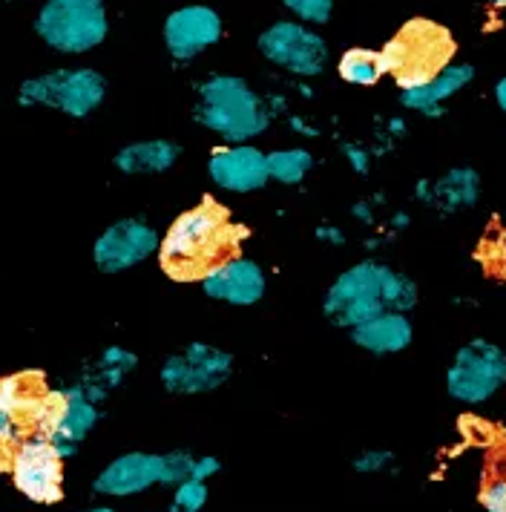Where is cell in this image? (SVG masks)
Here are the masks:
<instances>
[{
    "label": "cell",
    "instance_id": "cell-34",
    "mask_svg": "<svg viewBox=\"0 0 506 512\" xmlns=\"http://www.w3.org/2000/svg\"><path fill=\"white\" fill-rule=\"evenodd\" d=\"M386 136H389L391 141L403 139V136H406V121H403V118H389V121H386Z\"/></svg>",
    "mask_w": 506,
    "mask_h": 512
},
{
    "label": "cell",
    "instance_id": "cell-36",
    "mask_svg": "<svg viewBox=\"0 0 506 512\" xmlns=\"http://www.w3.org/2000/svg\"><path fill=\"white\" fill-rule=\"evenodd\" d=\"M291 127H294L297 133H305L308 139H314V136H317V130H314V127H308V124H305L302 118H291Z\"/></svg>",
    "mask_w": 506,
    "mask_h": 512
},
{
    "label": "cell",
    "instance_id": "cell-12",
    "mask_svg": "<svg viewBox=\"0 0 506 512\" xmlns=\"http://www.w3.org/2000/svg\"><path fill=\"white\" fill-rule=\"evenodd\" d=\"M222 35H225L222 15L205 3H187V6L173 9L161 26L164 49L179 64L196 61L202 52L216 47L222 41Z\"/></svg>",
    "mask_w": 506,
    "mask_h": 512
},
{
    "label": "cell",
    "instance_id": "cell-35",
    "mask_svg": "<svg viewBox=\"0 0 506 512\" xmlns=\"http://www.w3.org/2000/svg\"><path fill=\"white\" fill-rule=\"evenodd\" d=\"M495 104H498V110L506 116V75H501L498 84H495Z\"/></svg>",
    "mask_w": 506,
    "mask_h": 512
},
{
    "label": "cell",
    "instance_id": "cell-23",
    "mask_svg": "<svg viewBox=\"0 0 506 512\" xmlns=\"http://www.w3.org/2000/svg\"><path fill=\"white\" fill-rule=\"evenodd\" d=\"M337 75L351 87H374L383 78L380 52L368 47L345 49L340 61H337Z\"/></svg>",
    "mask_w": 506,
    "mask_h": 512
},
{
    "label": "cell",
    "instance_id": "cell-25",
    "mask_svg": "<svg viewBox=\"0 0 506 512\" xmlns=\"http://www.w3.org/2000/svg\"><path fill=\"white\" fill-rule=\"evenodd\" d=\"M337 0H282V6L294 15V21L305 26H325L334 15Z\"/></svg>",
    "mask_w": 506,
    "mask_h": 512
},
{
    "label": "cell",
    "instance_id": "cell-4",
    "mask_svg": "<svg viewBox=\"0 0 506 512\" xmlns=\"http://www.w3.org/2000/svg\"><path fill=\"white\" fill-rule=\"evenodd\" d=\"M32 29L58 55H87L110 35L107 0H41Z\"/></svg>",
    "mask_w": 506,
    "mask_h": 512
},
{
    "label": "cell",
    "instance_id": "cell-21",
    "mask_svg": "<svg viewBox=\"0 0 506 512\" xmlns=\"http://www.w3.org/2000/svg\"><path fill=\"white\" fill-rule=\"evenodd\" d=\"M136 366L138 357L133 351L124 349V346H107V349L95 357L90 372L78 380V386H81V392L87 395V400L101 406V400L110 395L113 389H118V386L127 380V374L133 372Z\"/></svg>",
    "mask_w": 506,
    "mask_h": 512
},
{
    "label": "cell",
    "instance_id": "cell-15",
    "mask_svg": "<svg viewBox=\"0 0 506 512\" xmlns=\"http://www.w3.org/2000/svg\"><path fill=\"white\" fill-rule=\"evenodd\" d=\"M481 173L475 167H449L437 179H420L414 185V202L437 210L440 216H455L481 202Z\"/></svg>",
    "mask_w": 506,
    "mask_h": 512
},
{
    "label": "cell",
    "instance_id": "cell-9",
    "mask_svg": "<svg viewBox=\"0 0 506 512\" xmlns=\"http://www.w3.org/2000/svg\"><path fill=\"white\" fill-rule=\"evenodd\" d=\"M9 478L12 487L38 507H55L64 501V458L41 435H23L12 446Z\"/></svg>",
    "mask_w": 506,
    "mask_h": 512
},
{
    "label": "cell",
    "instance_id": "cell-16",
    "mask_svg": "<svg viewBox=\"0 0 506 512\" xmlns=\"http://www.w3.org/2000/svg\"><path fill=\"white\" fill-rule=\"evenodd\" d=\"M156 484H161V455L124 452L95 475L92 492L101 498H133Z\"/></svg>",
    "mask_w": 506,
    "mask_h": 512
},
{
    "label": "cell",
    "instance_id": "cell-32",
    "mask_svg": "<svg viewBox=\"0 0 506 512\" xmlns=\"http://www.w3.org/2000/svg\"><path fill=\"white\" fill-rule=\"evenodd\" d=\"M314 236L320 239V242H325V245H343L345 242V233L337 228V225H320L317 231H314Z\"/></svg>",
    "mask_w": 506,
    "mask_h": 512
},
{
    "label": "cell",
    "instance_id": "cell-5",
    "mask_svg": "<svg viewBox=\"0 0 506 512\" xmlns=\"http://www.w3.org/2000/svg\"><path fill=\"white\" fill-rule=\"evenodd\" d=\"M107 78L92 67H55L23 78L18 104L26 110H55L61 116L90 118L107 101Z\"/></svg>",
    "mask_w": 506,
    "mask_h": 512
},
{
    "label": "cell",
    "instance_id": "cell-6",
    "mask_svg": "<svg viewBox=\"0 0 506 512\" xmlns=\"http://www.w3.org/2000/svg\"><path fill=\"white\" fill-rule=\"evenodd\" d=\"M391 265L377 259H363L345 268L337 280L328 285L322 314L340 328H357L371 317L386 311V280Z\"/></svg>",
    "mask_w": 506,
    "mask_h": 512
},
{
    "label": "cell",
    "instance_id": "cell-27",
    "mask_svg": "<svg viewBox=\"0 0 506 512\" xmlns=\"http://www.w3.org/2000/svg\"><path fill=\"white\" fill-rule=\"evenodd\" d=\"M207 504V484L205 481H184L173 489L170 512H202Z\"/></svg>",
    "mask_w": 506,
    "mask_h": 512
},
{
    "label": "cell",
    "instance_id": "cell-33",
    "mask_svg": "<svg viewBox=\"0 0 506 512\" xmlns=\"http://www.w3.org/2000/svg\"><path fill=\"white\" fill-rule=\"evenodd\" d=\"M351 216H354L357 222L368 225V222H374V205H371L368 199H363V202H357V205L351 208Z\"/></svg>",
    "mask_w": 506,
    "mask_h": 512
},
{
    "label": "cell",
    "instance_id": "cell-38",
    "mask_svg": "<svg viewBox=\"0 0 506 512\" xmlns=\"http://www.w3.org/2000/svg\"><path fill=\"white\" fill-rule=\"evenodd\" d=\"M495 3H506V0H495Z\"/></svg>",
    "mask_w": 506,
    "mask_h": 512
},
{
    "label": "cell",
    "instance_id": "cell-22",
    "mask_svg": "<svg viewBox=\"0 0 506 512\" xmlns=\"http://www.w3.org/2000/svg\"><path fill=\"white\" fill-rule=\"evenodd\" d=\"M32 395L35 386H29V377H0V446H15L23 438V415L29 409Z\"/></svg>",
    "mask_w": 506,
    "mask_h": 512
},
{
    "label": "cell",
    "instance_id": "cell-8",
    "mask_svg": "<svg viewBox=\"0 0 506 512\" xmlns=\"http://www.w3.org/2000/svg\"><path fill=\"white\" fill-rule=\"evenodd\" d=\"M256 49L271 67L294 78H317L331 61L328 41L314 26L299 24L294 18L265 26L256 38Z\"/></svg>",
    "mask_w": 506,
    "mask_h": 512
},
{
    "label": "cell",
    "instance_id": "cell-24",
    "mask_svg": "<svg viewBox=\"0 0 506 512\" xmlns=\"http://www.w3.org/2000/svg\"><path fill=\"white\" fill-rule=\"evenodd\" d=\"M314 170V156L305 147H279L268 153V176L279 185H302L305 176Z\"/></svg>",
    "mask_w": 506,
    "mask_h": 512
},
{
    "label": "cell",
    "instance_id": "cell-10",
    "mask_svg": "<svg viewBox=\"0 0 506 512\" xmlns=\"http://www.w3.org/2000/svg\"><path fill=\"white\" fill-rule=\"evenodd\" d=\"M233 374L230 351L210 343H190L161 363V386L170 395H207L225 386Z\"/></svg>",
    "mask_w": 506,
    "mask_h": 512
},
{
    "label": "cell",
    "instance_id": "cell-18",
    "mask_svg": "<svg viewBox=\"0 0 506 512\" xmlns=\"http://www.w3.org/2000/svg\"><path fill=\"white\" fill-rule=\"evenodd\" d=\"M475 81V67L466 61H455L446 70L440 72L437 78H432L426 87L420 90H409L400 93V104L412 113H420L426 118H440L446 113V101L455 98L460 90H466Z\"/></svg>",
    "mask_w": 506,
    "mask_h": 512
},
{
    "label": "cell",
    "instance_id": "cell-7",
    "mask_svg": "<svg viewBox=\"0 0 506 512\" xmlns=\"http://www.w3.org/2000/svg\"><path fill=\"white\" fill-rule=\"evenodd\" d=\"M506 386V351L498 343L475 337L463 343L449 369H446V389L449 397L463 406H483Z\"/></svg>",
    "mask_w": 506,
    "mask_h": 512
},
{
    "label": "cell",
    "instance_id": "cell-28",
    "mask_svg": "<svg viewBox=\"0 0 506 512\" xmlns=\"http://www.w3.org/2000/svg\"><path fill=\"white\" fill-rule=\"evenodd\" d=\"M478 501L483 512H506V472H495L483 481Z\"/></svg>",
    "mask_w": 506,
    "mask_h": 512
},
{
    "label": "cell",
    "instance_id": "cell-31",
    "mask_svg": "<svg viewBox=\"0 0 506 512\" xmlns=\"http://www.w3.org/2000/svg\"><path fill=\"white\" fill-rule=\"evenodd\" d=\"M219 469H222V464H219V458H213V455H202V458H196L193 461V481H210L213 475H219Z\"/></svg>",
    "mask_w": 506,
    "mask_h": 512
},
{
    "label": "cell",
    "instance_id": "cell-30",
    "mask_svg": "<svg viewBox=\"0 0 506 512\" xmlns=\"http://www.w3.org/2000/svg\"><path fill=\"white\" fill-rule=\"evenodd\" d=\"M343 156L348 167L357 173V176H368L371 173V164H374V153L368 150L366 144H354V141H348L343 144Z\"/></svg>",
    "mask_w": 506,
    "mask_h": 512
},
{
    "label": "cell",
    "instance_id": "cell-1",
    "mask_svg": "<svg viewBox=\"0 0 506 512\" xmlns=\"http://www.w3.org/2000/svg\"><path fill=\"white\" fill-rule=\"evenodd\" d=\"M245 239L248 231L230 219L228 210L205 199L173 219L161 236L159 262L173 280H202L213 265L236 256Z\"/></svg>",
    "mask_w": 506,
    "mask_h": 512
},
{
    "label": "cell",
    "instance_id": "cell-11",
    "mask_svg": "<svg viewBox=\"0 0 506 512\" xmlns=\"http://www.w3.org/2000/svg\"><path fill=\"white\" fill-rule=\"evenodd\" d=\"M159 231L138 216H124L107 225L92 242V265L101 274H124L159 254Z\"/></svg>",
    "mask_w": 506,
    "mask_h": 512
},
{
    "label": "cell",
    "instance_id": "cell-29",
    "mask_svg": "<svg viewBox=\"0 0 506 512\" xmlns=\"http://www.w3.org/2000/svg\"><path fill=\"white\" fill-rule=\"evenodd\" d=\"M394 464V455L389 449H363L357 458H354V469L360 475H377V472H386Z\"/></svg>",
    "mask_w": 506,
    "mask_h": 512
},
{
    "label": "cell",
    "instance_id": "cell-17",
    "mask_svg": "<svg viewBox=\"0 0 506 512\" xmlns=\"http://www.w3.org/2000/svg\"><path fill=\"white\" fill-rule=\"evenodd\" d=\"M101 420V409L98 403L87 400V395L81 392V386H67L64 389V403H61V412L55 418V426L49 429L46 441H52V446L58 449V455L67 461L75 458L78 446L87 441L92 429L98 426Z\"/></svg>",
    "mask_w": 506,
    "mask_h": 512
},
{
    "label": "cell",
    "instance_id": "cell-14",
    "mask_svg": "<svg viewBox=\"0 0 506 512\" xmlns=\"http://www.w3.org/2000/svg\"><path fill=\"white\" fill-rule=\"evenodd\" d=\"M205 297L216 300V303L236 305V308H248L256 305L265 297V271L259 262H253L248 256H228L225 262L213 265L205 277L199 280Z\"/></svg>",
    "mask_w": 506,
    "mask_h": 512
},
{
    "label": "cell",
    "instance_id": "cell-20",
    "mask_svg": "<svg viewBox=\"0 0 506 512\" xmlns=\"http://www.w3.org/2000/svg\"><path fill=\"white\" fill-rule=\"evenodd\" d=\"M182 147L170 139H141L124 144L113 156V164L124 176H156L179 162Z\"/></svg>",
    "mask_w": 506,
    "mask_h": 512
},
{
    "label": "cell",
    "instance_id": "cell-2",
    "mask_svg": "<svg viewBox=\"0 0 506 512\" xmlns=\"http://www.w3.org/2000/svg\"><path fill=\"white\" fill-rule=\"evenodd\" d=\"M196 124L219 136L225 144H251L271 127L268 101L239 75H207L196 90Z\"/></svg>",
    "mask_w": 506,
    "mask_h": 512
},
{
    "label": "cell",
    "instance_id": "cell-3",
    "mask_svg": "<svg viewBox=\"0 0 506 512\" xmlns=\"http://www.w3.org/2000/svg\"><path fill=\"white\" fill-rule=\"evenodd\" d=\"M377 52L383 75L394 78L400 93H409L426 87L449 64H455L458 44L443 24L429 18H412Z\"/></svg>",
    "mask_w": 506,
    "mask_h": 512
},
{
    "label": "cell",
    "instance_id": "cell-26",
    "mask_svg": "<svg viewBox=\"0 0 506 512\" xmlns=\"http://www.w3.org/2000/svg\"><path fill=\"white\" fill-rule=\"evenodd\" d=\"M193 461L196 455L184 452V449H173L161 455V487H179L184 481L193 478Z\"/></svg>",
    "mask_w": 506,
    "mask_h": 512
},
{
    "label": "cell",
    "instance_id": "cell-37",
    "mask_svg": "<svg viewBox=\"0 0 506 512\" xmlns=\"http://www.w3.org/2000/svg\"><path fill=\"white\" fill-rule=\"evenodd\" d=\"M75 512H118L115 507H107V504H98V507H90V510H75Z\"/></svg>",
    "mask_w": 506,
    "mask_h": 512
},
{
    "label": "cell",
    "instance_id": "cell-13",
    "mask_svg": "<svg viewBox=\"0 0 506 512\" xmlns=\"http://www.w3.org/2000/svg\"><path fill=\"white\" fill-rule=\"evenodd\" d=\"M210 182L228 193H253L271 182L268 176V153L256 144H222L207 159Z\"/></svg>",
    "mask_w": 506,
    "mask_h": 512
},
{
    "label": "cell",
    "instance_id": "cell-19",
    "mask_svg": "<svg viewBox=\"0 0 506 512\" xmlns=\"http://www.w3.org/2000/svg\"><path fill=\"white\" fill-rule=\"evenodd\" d=\"M354 343L368 354L386 357V354H400L414 343V326L409 314H397V311H383L377 317H371L363 326L351 328Z\"/></svg>",
    "mask_w": 506,
    "mask_h": 512
}]
</instances>
